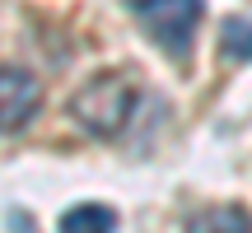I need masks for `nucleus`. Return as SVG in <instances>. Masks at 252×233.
<instances>
[{"label":"nucleus","mask_w":252,"mask_h":233,"mask_svg":"<svg viewBox=\"0 0 252 233\" xmlns=\"http://www.w3.org/2000/svg\"><path fill=\"white\" fill-rule=\"evenodd\" d=\"M135 84L126 80V75H94L89 84H84L80 93H75V103H70V116L84 126L89 135H117L126 121H131V112H135Z\"/></svg>","instance_id":"1"},{"label":"nucleus","mask_w":252,"mask_h":233,"mask_svg":"<svg viewBox=\"0 0 252 233\" xmlns=\"http://www.w3.org/2000/svg\"><path fill=\"white\" fill-rule=\"evenodd\" d=\"M131 9H135V19H140V28L173 56H182L191 47L196 24H201V14H206L201 0H135Z\"/></svg>","instance_id":"2"},{"label":"nucleus","mask_w":252,"mask_h":233,"mask_svg":"<svg viewBox=\"0 0 252 233\" xmlns=\"http://www.w3.org/2000/svg\"><path fill=\"white\" fill-rule=\"evenodd\" d=\"M37 103H42V84L19 65H0V131L28 126Z\"/></svg>","instance_id":"3"},{"label":"nucleus","mask_w":252,"mask_h":233,"mask_svg":"<svg viewBox=\"0 0 252 233\" xmlns=\"http://www.w3.org/2000/svg\"><path fill=\"white\" fill-rule=\"evenodd\" d=\"M187 233H252V219L238 205H210L187 219Z\"/></svg>","instance_id":"4"},{"label":"nucleus","mask_w":252,"mask_h":233,"mask_svg":"<svg viewBox=\"0 0 252 233\" xmlns=\"http://www.w3.org/2000/svg\"><path fill=\"white\" fill-rule=\"evenodd\" d=\"M61 233H117V215L98 201H84L61 215Z\"/></svg>","instance_id":"5"},{"label":"nucleus","mask_w":252,"mask_h":233,"mask_svg":"<svg viewBox=\"0 0 252 233\" xmlns=\"http://www.w3.org/2000/svg\"><path fill=\"white\" fill-rule=\"evenodd\" d=\"M220 52H224L229 61H252V19H243V14L224 19V28H220Z\"/></svg>","instance_id":"6"}]
</instances>
